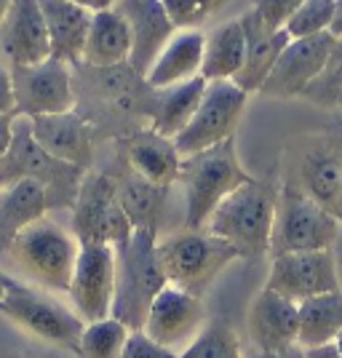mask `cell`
Returning <instances> with one entry per match:
<instances>
[{
  "label": "cell",
  "instance_id": "cell-24",
  "mask_svg": "<svg viewBox=\"0 0 342 358\" xmlns=\"http://www.w3.org/2000/svg\"><path fill=\"white\" fill-rule=\"evenodd\" d=\"M126 158L134 174L158 187H171L174 182H179L182 155L174 139H166L150 129H142L126 139Z\"/></svg>",
  "mask_w": 342,
  "mask_h": 358
},
{
  "label": "cell",
  "instance_id": "cell-10",
  "mask_svg": "<svg viewBox=\"0 0 342 358\" xmlns=\"http://www.w3.org/2000/svg\"><path fill=\"white\" fill-rule=\"evenodd\" d=\"M249 94L236 80H214L208 83L201 105L195 110L187 129L174 139L179 155L187 158L208 148H217L236 136L241 115L246 110Z\"/></svg>",
  "mask_w": 342,
  "mask_h": 358
},
{
  "label": "cell",
  "instance_id": "cell-17",
  "mask_svg": "<svg viewBox=\"0 0 342 358\" xmlns=\"http://www.w3.org/2000/svg\"><path fill=\"white\" fill-rule=\"evenodd\" d=\"M0 57L11 67H32L51 59V41L41 0H11L0 24Z\"/></svg>",
  "mask_w": 342,
  "mask_h": 358
},
{
  "label": "cell",
  "instance_id": "cell-2",
  "mask_svg": "<svg viewBox=\"0 0 342 358\" xmlns=\"http://www.w3.org/2000/svg\"><path fill=\"white\" fill-rule=\"evenodd\" d=\"M236 259H241L238 249L211 236L206 227H182L169 236H158V262L166 281L195 297H204L208 286Z\"/></svg>",
  "mask_w": 342,
  "mask_h": 358
},
{
  "label": "cell",
  "instance_id": "cell-44",
  "mask_svg": "<svg viewBox=\"0 0 342 358\" xmlns=\"http://www.w3.org/2000/svg\"><path fill=\"white\" fill-rule=\"evenodd\" d=\"M14 284V278L11 275H6V273H0V302L6 297V292H8V286Z\"/></svg>",
  "mask_w": 342,
  "mask_h": 358
},
{
  "label": "cell",
  "instance_id": "cell-42",
  "mask_svg": "<svg viewBox=\"0 0 342 358\" xmlns=\"http://www.w3.org/2000/svg\"><path fill=\"white\" fill-rule=\"evenodd\" d=\"M334 259H337V275H340V292H342V233L334 243Z\"/></svg>",
  "mask_w": 342,
  "mask_h": 358
},
{
  "label": "cell",
  "instance_id": "cell-41",
  "mask_svg": "<svg viewBox=\"0 0 342 358\" xmlns=\"http://www.w3.org/2000/svg\"><path fill=\"white\" fill-rule=\"evenodd\" d=\"M259 358H305V350L299 345H294V348H286L281 353H262Z\"/></svg>",
  "mask_w": 342,
  "mask_h": 358
},
{
  "label": "cell",
  "instance_id": "cell-9",
  "mask_svg": "<svg viewBox=\"0 0 342 358\" xmlns=\"http://www.w3.org/2000/svg\"><path fill=\"white\" fill-rule=\"evenodd\" d=\"M73 233L80 243H107L113 249L126 246L134 236V224L118 201V182L91 171L80 182L73 203Z\"/></svg>",
  "mask_w": 342,
  "mask_h": 358
},
{
  "label": "cell",
  "instance_id": "cell-27",
  "mask_svg": "<svg viewBox=\"0 0 342 358\" xmlns=\"http://www.w3.org/2000/svg\"><path fill=\"white\" fill-rule=\"evenodd\" d=\"M206 89L208 80L204 75H198L193 80H185V83H177V86H169V89H161L152 99V107H150L148 129L166 136V139H177L187 129V123L193 120Z\"/></svg>",
  "mask_w": 342,
  "mask_h": 358
},
{
  "label": "cell",
  "instance_id": "cell-4",
  "mask_svg": "<svg viewBox=\"0 0 342 358\" xmlns=\"http://www.w3.org/2000/svg\"><path fill=\"white\" fill-rule=\"evenodd\" d=\"M115 257L118 281L113 299V318H118L131 331H139L145 329L150 305L169 286L158 262V233L134 230L131 241L115 249Z\"/></svg>",
  "mask_w": 342,
  "mask_h": 358
},
{
  "label": "cell",
  "instance_id": "cell-11",
  "mask_svg": "<svg viewBox=\"0 0 342 358\" xmlns=\"http://www.w3.org/2000/svg\"><path fill=\"white\" fill-rule=\"evenodd\" d=\"M16 118H41L75 110V86L70 64L45 59L32 67H11Z\"/></svg>",
  "mask_w": 342,
  "mask_h": 358
},
{
  "label": "cell",
  "instance_id": "cell-1",
  "mask_svg": "<svg viewBox=\"0 0 342 358\" xmlns=\"http://www.w3.org/2000/svg\"><path fill=\"white\" fill-rule=\"evenodd\" d=\"M276 203H278V190H273L268 182L249 179L214 209L206 230L236 246L243 259H259L270 254Z\"/></svg>",
  "mask_w": 342,
  "mask_h": 358
},
{
  "label": "cell",
  "instance_id": "cell-29",
  "mask_svg": "<svg viewBox=\"0 0 342 358\" xmlns=\"http://www.w3.org/2000/svg\"><path fill=\"white\" fill-rule=\"evenodd\" d=\"M342 331V292L299 302V348H318L337 340Z\"/></svg>",
  "mask_w": 342,
  "mask_h": 358
},
{
  "label": "cell",
  "instance_id": "cell-14",
  "mask_svg": "<svg viewBox=\"0 0 342 358\" xmlns=\"http://www.w3.org/2000/svg\"><path fill=\"white\" fill-rule=\"evenodd\" d=\"M265 286L273 289L276 294L297 302V305L311 297L340 292L334 249H324V252H292L281 254V257H273L268 284Z\"/></svg>",
  "mask_w": 342,
  "mask_h": 358
},
{
  "label": "cell",
  "instance_id": "cell-33",
  "mask_svg": "<svg viewBox=\"0 0 342 358\" xmlns=\"http://www.w3.org/2000/svg\"><path fill=\"white\" fill-rule=\"evenodd\" d=\"M334 16H337V0H302L283 30L289 32L292 41L332 32Z\"/></svg>",
  "mask_w": 342,
  "mask_h": 358
},
{
  "label": "cell",
  "instance_id": "cell-48",
  "mask_svg": "<svg viewBox=\"0 0 342 358\" xmlns=\"http://www.w3.org/2000/svg\"><path fill=\"white\" fill-rule=\"evenodd\" d=\"M337 105H342V96H340V102H337Z\"/></svg>",
  "mask_w": 342,
  "mask_h": 358
},
{
  "label": "cell",
  "instance_id": "cell-47",
  "mask_svg": "<svg viewBox=\"0 0 342 358\" xmlns=\"http://www.w3.org/2000/svg\"><path fill=\"white\" fill-rule=\"evenodd\" d=\"M334 345H337V350H340V353H342V331H340V334H337V340H334Z\"/></svg>",
  "mask_w": 342,
  "mask_h": 358
},
{
  "label": "cell",
  "instance_id": "cell-5",
  "mask_svg": "<svg viewBox=\"0 0 342 358\" xmlns=\"http://www.w3.org/2000/svg\"><path fill=\"white\" fill-rule=\"evenodd\" d=\"M8 254L32 284L57 294H70L80 241L70 236L62 224L45 217L32 222L16 236Z\"/></svg>",
  "mask_w": 342,
  "mask_h": 358
},
{
  "label": "cell",
  "instance_id": "cell-37",
  "mask_svg": "<svg viewBox=\"0 0 342 358\" xmlns=\"http://www.w3.org/2000/svg\"><path fill=\"white\" fill-rule=\"evenodd\" d=\"M0 115H14L16 118V96L14 80H11V67L0 64Z\"/></svg>",
  "mask_w": 342,
  "mask_h": 358
},
{
  "label": "cell",
  "instance_id": "cell-36",
  "mask_svg": "<svg viewBox=\"0 0 342 358\" xmlns=\"http://www.w3.org/2000/svg\"><path fill=\"white\" fill-rule=\"evenodd\" d=\"M123 358H179V353L171 350V348L158 345L155 340H150L148 334L139 329V331H131V334H129Z\"/></svg>",
  "mask_w": 342,
  "mask_h": 358
},
{
  "label": "cell",
  "instance_id": "cell-16",
  "mask_svg": "<svg viewBox=\"0 0 342 358\" xmlns=\"http://www.w3.org/2000/svg\"><path fill=\"white\" fill-rule=\"evenodd\" d=\"M246 331L259 356L294 348L299 345V305L262 286L249 302Z\"/></svg>",
  "mask_w": 342,
  "mask_h": 358
},
{
  "label": "cell",
  "instance_id": "cell-34",
  "mask_svg": "<svg viewBox=\"0 0 342 358\" xmlns=\"http://www.w3.org/2000/svg\"><path fill=\"white\" fill-rule=\"evenodd\" d=\"M225 0H164L166 14L177 30H193L214 14Z\"/></svg>",
  "mask_w": 342,
  "mask_h": 358
},
{
  "label": "cell",
  "instance_id": "cell-38",
  "mask_svg": "<svg viewBox=\"0 0 342 358\" xmlns=\"http://www.w3.org/2000/svg\"><path fill=\"white\" fill-rule=\"evenodd\" d=\"M14 115H0V164L8 155L11 142H14Z\"/></svg>",
  "mask_w": 342,
  "mask_h": 358
},
{
  "label": "cell",
  "instance_id": "cell-43",
  "mask_svg": "<svg viewBox=\"0 0 342 358\" xmlns=\"http://www.w3.org/2000/svg\"><path fill=\"white\" fill-rule=\"evenodd\" d=\"M332 32L340 38L342 35V0H337V16H334V24H332Z\"/></svg>",
  "mask_w": 342,
  "mask_h": 358
},
{
  "label": "cell",
  "instance_id": "cell-35",
  "mask_svg": "<svg viewBox=\"0 0 342 358\" xmlns=\"http://www.w3.org/2000/svg\"><path fill=\"white\" fill-rule=\"evenodd\" d=\"M302 0H257L254 3V14L259 16V22H265L270 30H283L292 14L297 11Z\"/></svg>",
  "mask_w": 342,
  "mask_h": 358
},
{
  "label": "cell",
  "instance_id": "cell-8",
  "mask_svg": "<svg viewBox=\"0 0 342 358\" xmlns=\"http://www.w3.org/2000/svg\"><path fill=\"white\" fill-rule=\"evenodd\" d=\"M0 313L11 318L16 327L30 331L32 337L78 356L86 321L51 294L38 292L14 278V284L8 286L6 297L0 302Z\"/></svg>",
  "mask_w": 342,
  "mask_h": 358
},
{
  "label": "cell",
  "instance_id": "cell-49",
  "mask_svg": "<svg viewBox=\"0 0 342 358\" xmlns=\"http://www.w3.org/2000/svg\"><path fill=\"white\" fill-rule=\"evenodd\" d=\"M0 193H3V185H0Z\"/></svg>",
  "mask_w": 342,
  "mask_h": 358
},
{
  "label": "cell",
  "instance_id": "cell-19",
  "mask_svg": "<svg viewBox=\"0 0 342 358\" xmlns=\"http://www.w3.org/2000/svg\"><path fill=\"white\" fill-rule=\"evenodd\" d=\"M32 139L62 164L89 169L94 155V129L80 113H59V115H41L30 118Z\"/></svg>",
  "mask_w": 342,
  "mask_h": 358
},
{
  "label": "cell",
  "instance_id": "cell-21",
  "mask_svg": "<svg viewBox=\"0 0 342 358\" xmlns=\"http://www.w3.org/2000/svg\"><path fill=\"white\" fill-rule=\"evenodd\" d=\"M241 24L246 32V62H243V70L236 75V83L246 94H252V91H262L265 80L270 78L276 62L292 38L286 30H270L254 11H246L241 16Z\"/></svg>",
  "mask_w": 342,
  "mask_h": 358
},
{
  "label": "cell",
  "instance_id": "cell-45",
  "mask_svg": "<svg viewBox=\"0 0 342 358\" xmlns=\"http://www.w3.org/2000/svg\"><path fill=\"white\" fill-rule=\"evenodd\" d=\"M8 8H11V0H0V24H3V19L8 14Z\"/></svg>",
  "mask_w": 342,
  "mask_h": 358
},
{
  "label": "cell",
  "instance_id": "cell-23",
  "mask_svg": "<svg viewBox=\"0 0 342 358\" xmlns=\"http://www.w3.org/2000/svg\"><path fill=\"white\" fill-rule=\"evenodd\" d=\"M48 27L51 57L64 64H80L94 14L70 0H41Z\"/></svg>",
  "mask_w": 342,
  "mask_h": 358
},
{
  "label": "cell",
  "instance_id": "cell-26",
  "mask_svg": "<svg viewBox=\"0 0 342 358\" xmlns=\"http://www.w3.org/2000/svg\"><path fill=\"white\" fill-rule=\"evenodd\" d=\"M129 59H131V30L126 19L115 8L94 14L80 64L91 70H118L129 64Z\"/></svg>",
  "mask_w": 342,
  "mask_h": 358
},
{
  "label": "cell",
  "instance_id": "cell-25",
  "mask_svg": "<svg viewBox=\"0 0 342 358\" xmlns=\"http://www.w3.org/2000/svg\"><path fill=\"white\" fill-rule=\"evenodd\" d=\"M48 209H51L48 190L38 179H19L14 185L3 187L0 193V254L11 249L14 238L24 227L43 220Z\"/></svg>",
  "mask_w": 342,
  "mask_h": 358
},
{
  "label": "cell",
  "instance_id": "cell-7",
  "mask_svg": "<svg viewBox=\"0 0 342 358\" xmlns=\"http://www.w3.org/2000/svg\"><path fill=\"white\" fill-rule=\"evenodd\" d=\"M86 177V169L62 164L51 158L30 131V118L14 120V142L8 155L0 164V185L8 187L19 179H38L48 190V203L51 206H73L80 182Z\"/></svg>",
  "mask_w": 342,
  "mask_h": 358
},
{
  "label": "cell",
  "instance_id": "cell-15",
  "mask_svg": "<svg viewBox=\"0 0 342 358\" xmlns=\"http://www.w3.org/2000/svg\"><path fill=\"white\" fill-rule=\"evenodd\" d=\"M206 327V305L204 297L182 292L177 286H166L150 305L145 334L164 348L182 353Z\"/></svg>",
  "mask_w": 342,
  "mask_h": 358
},
{
  "label": "cell",
  "instance_id": "cell-18",
  "mask_svg": "<svg viewBox=\"0 0 342 358\" xmlns=\"http://www.w3.org/2000/svg\"><path fill=\"white\" fill-rule=\"evenodd\" d=\"M115 11L126 19V24L131 30L129 67L139 78H145L152 62L158 59V54L166 48V43L177 35V27L166 14L164 0H118Z\"/></svg>",
  "mask_w": 342,
  "mask_h": 358
},
{
  "label": "cell",
  "instance_id": "cell-6",
  "mask_svg": "<svg viewBox=\"0 0 342 358\" xmlns=\"http://www.w3.org/2000/svg\"><path fill=\"white\" fill-rule=\"evenodd\" d=\"M342 224L337 217L299 190L297 182H286L278 190L276 224L270 241V257L292 252H324L334 249Z\"/></svg>",
  "mask_w": 342,
  "mask_h": 358
},
{
  "label": "cell",
  "instance_id": "cell-32",
  "mask_svg": "<svg viewBox=\"0 0 342 358\" xmlns=\"http://www.w3.org/2000/svg\"><path fill=\"white\" fill-rule=\"evenodd\" d=\"M179 358H243V353L233 324L225 318H211Z\"/></svg>",
  "mask_w": 342,
  "mask_h": 358
},
{
  "label": "cell",
  "instance_id": "cell-20",
  "mask_svg": "<svg viewBox=\"0 0 342 358\" xmlns=\"http://www.w3.org/2000/svg\"><path fill=\"white\" fill-rule=\"evenodd\" d=\"M297 185L302 193L334 214L342 193V139H313L299 158Z\"/></svg>",
  "mask_w": 342,
  "mask_h": 358
},
{
  "label": "cell",
  "instance_id": "cell-39",
  "mask_svg": "<svg viewBox=\"0 0 342 358\" xmlns=\"http://www.w3.org/2000/svg\"><path fill=\"white\" fill-rule=\"evenodd\" d=\"M75 6H80V8H86L91 14H99V11H107V8H115V3L118 0H70Z\"/></svg>",
  "mask_w": 342,
  "mask_h": 358
},
{
  "label": "cell",
  "instance_id": "cell-46",
  "mask_svg": "<svg viewBox=\"0 0 342 358\" xmlns=\"http://www.w3.org/2000/svg\"><path fill=\"white\" fill-rule=\"evenodd\" d=\"M334 217H337V222L342 224V193H340V201H337V209H334Z\"/></svg>",
  "mask_w": 342,
  "mask_h": 358
},
{
  "label": "cell",
  "instance_id": "cell-31",
  "mask_svg": "<svg viewBox=\"0 0 342 358\" xmlns=\"http://www.w3.org/2000/svg\"><path fill=\"white\" fill-rule=\"evenodd\" d=\"M129 334H131V329L113 315L86 324L80 348H78V358H123Z\"/></svg>",
  "mask_w": 342,
  "mask_h": 358
},
{
  "label": "cell",
  "instance_id": "cell-30",
  "mask_svg": "<svg viewBox=\"0 0 342 358\" xmlns=\"http://www.w3.org/2000/svg\"><path fill=\"white\" fill-rule=\"evenodd\" d=\"M166 193H169V187H158L139 174H131L123 182H118V201L126 217L134 224V230L158 233L166 206Z\"/></svg>",
  "mask_w": 342,
  "mask_h": 358
},
{
  "label": "cell",
  "instance_id": "cell-12",
  "mask_svg": "<svg viewBox=\"0 0 342 358\" xmlns=\"http://www.w3.org/2000/svg\"><path fill=\"white\" fill-rule=\"evenodd\" d=\"M115 281H118L115 249L107 243H80L70 284V299L75 305V313L86 324L113 315Z\"/></svg>",
  "mask_w": 342,
  "mask_h": 358
},
{
  "label": "cell",
  "instance_id": "cell-13",
  "mask_svg": "<svg viewBox=\"0 0 342 358\" xmlns=\"http://www.w3.org/2000/svg\"><path fill=\"white\" fill-rule=\"evenodd\" d=\"M337 41L340 38L334 32L289 41V45L283 48V54L278 57L273 73L262 86V94L276 96V99L302 96L327 73L329 62L334 59V51H337Z\"/></svg>",
  "mask_w": 342,
  "mask_h": 358
},
{
  "label": "cell",
  "instance_id": "cell-40",
  "mask_svg": "<svg viewBox=\"0 0 342 358\" xmlns=\"http://www.w3.org/2000/svg\"><path fill=\"white\" fill-rule=\"evenodd\" d=\"M305 358H342V353L337 350V345H318V348H308L305 350Z\"/></svg>",
  "mask_w": 342,
  "mask_h": 358
},
{
  "label": "cell",
  "instance_id": "cell-22",
  "mask_svg": "<svg viewBox=\"0 0 342 358\" xmlns=\"http://www.w3.org/2000/svg\"><path fill=\"white\" fill-rule=\"evenodd\" d=\"M204 48H206V35L198 30H179L166 48L152 62V67L145 75V83L150 89L161 91L169 86H177L185 80H193L201 75L204 64Z\"/></svg>",
  "mask_w": 342,
  "mask_h": 358
},
{
  "label": "cell",
  "instance_id": "cell-3",
  "mask_svg": "<svg viewBox=\"0 0 342 358\" xmlns=\"http://www.w3.org/2000/svg\"><path fill=\"white\" fill-rule=\"evenodd\" d=\"M249 179L254 177H249L238 164L236 136L217 148L182 158L179 182L185 190V227L204 230L214 209Z\"/></svg>",
  "mask_w": 342,
  "mask_h": 358
},
{
  "label": "cell",
  "instance_id": "cell-28",
  "mask_svg": "<svg viewBox=\"0 0 342 358\" xmlns=\"http://www.w3.org/2000/svg\"><path fill=\"white\" fill-rule=\"evenodd\" d=\"M246 62V32L241 19L225 22L206 35L201 75L208 83L214 80H236Z\"/></svg>",
  "mask_w": 342,
  "mask_h": 358
}]
</instances>
